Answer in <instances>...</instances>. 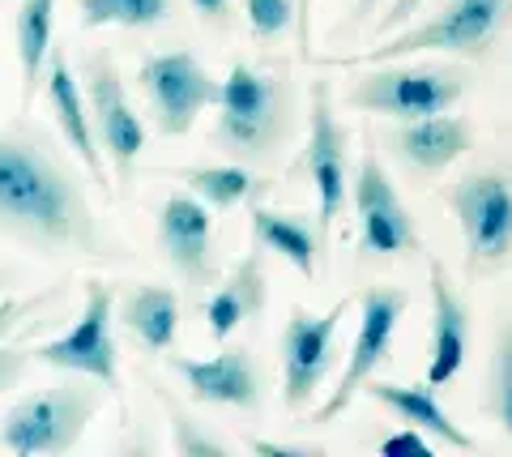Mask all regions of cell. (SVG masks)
Masks as SVG:
<instances>
[{"label":"cell","instance_id":"cell-35","mask_svg":"<svg viewBox=\"0 0 512 457\" xmlns=\"http://www.w3.org/2000/svg\"><path fill=\"white\" fill-rule=\"evenodd\" d=\"M248 449H252V453H269V457H278V453L316 457V453H320V445H282V440H248Z\"/></svg>","mask_w":512,"mask_h":457},{"label":"cell","instance_id":"cell-15","mask_svg":"<svg viewBox=\"0 0 512 457\" xmlns=\"http://www.w3.org/2000/svg\"><path fill=\"white\" fill-rule=\"evenodd\" d=\"M171 372L184 381L192 402L205 406H235V411H256L265 402V376L256 368L248 346H222L210 359L192 355H167Z\"/></svg>","mask_w":512,"mask_h":457},{"label":"cell","instance_id":"cell-4","mask_svg":"<svg viewBox=\"0 0 512 457\" xmlns=\"http://www.w3.org/2000/svg\"><path fill=\"white\" fill-rule=\"evenodd\" d=\"M103 411V393L77 381L43 385L26 393L0 419V449L13 457H60L82 445L94 415Z\"/></svg>","mask_w":512,"mask_h":457},{"label":"cell","instance_id":"cell-8","mask_svg":"<svg viewBox=\"0 0 512 457\" xmlns=\"http://www.w3.org/2000/svg\"><path fill=\"white\" fill-rule=\"evenodd\" d=\"M406 308H410V295L402 287L372 282V287L359 291V329H355V342H350L346 368L338 376V389H329V398L316 411H308V423H316V428L333 423L367 389V381L389 364L393 334H397V321L406 317Z\"/></svg>","mask_w":512,"mask_h":457},{"label":"cell","instance_id":"cell-36","mask_svg":"<svg viewBox=\"0 0 512 457\" xmlns=\"http://www.w3.org/2000/svg\"><path fill=\"white\" fill-rule=\"evenodd\" d=\"M9 282H13V274H9V270H0V287H9Z\"/></svg>","mask_w":512,"mask_h":457},{"label":"cell","instance_id":"cell-28","mask_svg":"<svg viewBox=\"0 0 512 457\" xmlns=\"http://www.w3.org/2000/svg\"><path fill=\"white\" fill-rule=\"evenodd\" d=\"M60 295H64L60 287H47L39 295H5V299H0V342H9L30 317H39V308L56 304Z\"/></svg>","mask_w":512,"mask_h":457},{"label":"cell","instance_id":"cell-33","mask_svg":"<svg viewBox=\"0 0 512 457\" xmlns=\"http://www.w3.org/2000/svg\"><path fill=\"white\" fill-rule=\"evenodd\" d=\"M384 453H431V445H427V432H419V428H402V432H397V436H389V440H384V445H380Z\"/></svg>","mask_w":512,"mask_h":457},{"label":"cell","instance_id":"cell-9","mask_svg":"<svg viewBox=\"0 0 512 457\" xmlns=\"http://www.w3.org/2000/svg\"><path fill=\"white\" fill-rule=\"evenodd\" d=\"M82 90H86V103H90V120H94V133H99V146L107 154V167L116 176L120 188L133 184L137 176V159L146 150V124H141L133 99L124 90V77L116 56L107 52H90L86 65H82Z\"/></svg>","mask_w":512,"mask_h":457},{"label":"cell","instance_id":"cell-10","mask_svg":"<svg viewBox=\"0 0 512 457\" xmlns=\"http://www.w3.org/2000/svg\"><path fill=\"white\" fill-rule=\"evenodd\" d=\"M350 206L359 218V257L363 261H397L423 252L419 227H414L410 206L389 180L380 154L367 150L359 159V171L350 180Z\"/></svg>","mask_w":512,"mask_h":457},{"label":"cell","instance_id":"cell-30","mask_svg":"<svg viewBox=\"0 0 512 457\" xmlns=\"http://www.w3.org/2000/svg\"><path fill=\"white\" fill-rule=\"evenodd\" d=\"M30 364H35V346L0 342V393H9L13 385H18Z\"/></svg>","mask_w":512,"mask_h":457},{"label":"cell","instance_id":"cell-5","mask_svg":"<svg viewBox=\"0 0 512 457\" xmlns=\"http://www.w3.org/2000/svg\"><path fill=\"white\" fill-rule=\"evenodd\" d=\"M363 69L367 73H359L346 90V107L367 116H389L406 124V120L453 112L466 99V69L457 65H436V60L397 65V60H384V65H363Z\"/></svg>","mask_w":512,"mask_h":457},{"label":"cell","instance_id":"cell-3","mask_svg":"<svg viewBox=\"0 0 512 457\" xmlns=\"http://www.w3.org/2000/svg\"><path fill=\"white\" fill-rule=\"evenodd\" d=\"M508 9H512V0H440L427 22L402 26L397 35L363 47L355 56H325V65L359 69V65H384V60H410L419 52L483 60L495 47V39H500Z\"/></svg>","mask_w":512,"mask_h":457},{"label":"cell","instance_id":"cell-18","mask_svg":"<svg viewBox=\"0 0 512 457\" xmlns=\"http://www.w3.org/2000/svg\"><path fill=\"white\" fill-rule=\"evenodd\" d=\"M389 150L414 176H440L444 167H453L457 159H466L474 150V129H470V120H461L453 112L406 120L389 133Z\"/></svg>","mask_w":512,"mask_h":457},{"label":"cell","instance_id":"cell-26","mask_svg":"<svg viewBox=\"0 0 512 457\" xmlns=\"http://www.w3.org/2000/svg\"><path fill=\"white\" fill-rule=\"evenodd\" d=\"M483 411L495 419V428H500L508 436V445H512V317H504L500 329H495Z\"/></svg>","mask_w":512,"mask_h":457},{"label":"cell","instance_id":"cell-25","mask_svg":"<svg viewBox=\"0 0 512 457\" xmlns=\"http://www.w3.org/2000/svg\"><path fill=\"white\" fill-rule=\"evenodd\" d=\"M86 30L124 26V30H150L163 26L175 13V0H77Z\"/></svg>","mask_w":512,"mask_h":457},{"label":"cell","instance_id":"cell-23","mask_svg":"<svg viewBox=\"0 0 512 457\" xmlns=\"http://www.w3.org/2000/svg\"><path fill=\"white\" fill-rule=\"evenodd\" d=\"M60 0H22L13 18V39H18V112L30 116L35 94L47 82V60H52V22Z\"/></svg>","mask_w":512,"mask_h":457},{"label":"cell","instance_id":"cell-11","mask_svg":"<svg viewBox=\"0 0 512 457\" xmlns=\"http://www.w3.org/2000/svg\"><path fill=\"white\" fill-rule=\"evenodd\" d=\"M303 171L316 188V227L320 240H333V227L350 201V133L333 112V90L320 77L312 82V103H308V150H303Z\"/></svg>","mask_w":512,"mask_h":457},{"label":"cell","instance_id":"cell-16","mask_svg":"<svg viewBox=\"0 0 512 457\" xmlns=\"http://www.w3.org/2000/svg\"><path fill=\"white\" fill-rule=\"evenodd\" d=\"M47 103H52V116L60 124V137L73 146V154L82 159V167L90 171V180L103 188V197H111L107 188V154L99 146V133H94V120H90V103H86V90L77 82V73L69 65V52L52 47V60H47Z\"/></svg>","mask_w":512,"mask_h":457},{"label":"cell","instance_id":"cell-17","mask_svg":"<svg viewBox=\"0 0 512 457\" xmlns=\"http://www.w3.org/2000/svg\"><path fill=\"white\" fill-rule=\"evenodd\" d=\"M427 291H431V359H427V385H448L466 368L470 355V304L453 287V278L440 261L427 265Z\"/></svg>","mask_w":512,"mask_h":457},{"label":"cell","instance_id":"cell-2","mask_svg":"<svg viewBox=\"0 0 512 457\" xmlns=\"http://www.w3.org/2000/svg\"><path fill=\"white\" fill-rule=\"evenodd\" d=\"M295 129V90L282 69L265 73L235 60L231 73L222 77L218 94V124L214 141L239 163H261L274 150L286 146Z\"/></svg>","mask_w":512,"mask_h":457},{"label":"cell","instance_id":"cell-1","mask_svg":"<svg viewBox=\"0 0 512 457\" xmlns=\"http://www.w3.org/2000/svg\"><path fill=\"white\" fill-rule=\"evenodd\" d=\"M0 231L43 257H116L82 180L30 124L0 129Z\"/></svg>","mask_w":512,"mask_h":457},{"label":"cell","instance_id":"cell-32","mask_svg":"<svg viewBox=\"0 0 512 457\" xmlns=\"http://www.w3.org/2000/svg\"><path fill=\"white\" fill-rule=\"evenodd\" d=\"M188 5L210 30H231V0H188Z\"/></svg>","mask_w":512,"mask_h":457},{"label":"cell","instance_id":"cell-13","mask_svg":"<svg viewBox=\"0 0 512 457\" xmlns=\"http://www.w3.org/2000/svg\"><path fill=\"white\" fill-rule=\"evenodd\" d=\"M350 312V299H338L329 312H308L303 304H291L282 325V406L286 411H303L325 385L333 368V338Z\"/></svg>","mask_w":512,"mask_h":457},{"label":"cell","instance_id":"cell-6","mask_svg":"<svg viewBox=\"0 0 512 457\" xmlns=\"http://www.w3.org/2000/svg\"><path fill=\"white\" fill-rule=\"evenodd\" d=\"M448 210H453L461 240H466V278H491L512 265V171L478 167L448 184Z\"/></svg>","mask_w":512,"mask_h":457},{"label":"cell","instance_id":"cell-14","mask_svg":"<svg viewBox=\"0 0 512 457\" xmlns=\"http://www.w3.org/2000/svg\"><path fill=\"white\" fill-rule=\"evenodd\" d=\"M158 252L163 261L180 274L188 287H205L218 274V252H214V210L192 193H171L158 206Z\"/></svg>","mask_w":512,"mask_h":457},{"label":"cell","instance_id":"cell-22","mask_svg":"<svg viewBox=\"0 0 512 457\" xmlns=\"http://www.w3.org/2000/svg\"><path fill=\"white\" fill-rule=\"evenodd\" d=\"M116 321L146 346V351L167 355V351H175V338H180L184 308H180L175 287H154V282H146V287H133L120 295Z\"/></svg>","mask_w":512,"mask_h":457},{"label":"cell","instance_id":"cell-27","mask_svg":"<svg viewBox=\"0 0 512 457\" xmlns=\"http://www.w3.org/2000/svg\"><path fill=\"white\" fill-rule=\"evenodd\" d=\"M150 389H154L158 406H163L167 419H171V445H175V453H227V445H222V440H214L205 428H197V419L184 411L180 398H171V393L158 385V381H150Z\"/></svg>","mask_w":512,"mask_h":457},{"label":"cell","instance_id":"cell-12","mask_svg":"<svg viewBox=\"0 0 512 457\" xmlns=\"http://www.w3.org/2000/svg\"><path fill=\"white\" fill-rule=\"evenodd\" d=\"M137 86L150 103L154 129L163 137H184L205 107H218L222 82L192 52H154L141 60Z\"/></svg>","mask_w":512,"mask_h":457},{"label":"cell","instance_id":"cell-21","mask_svg":"<svg viewBox=\"0 0 512 457\" xmlns=\"http://www.w3.org/2000/svg\"><path fill=\"white\" fill-rule=\"evenodd\" d=\"M252 240L265 252H278L286 265H295L303 278L320 274V261L329 257L325 240H320L316 218L295 214V210H269V206H252Z\"/></svg>","mask_w":512,"mask_h":457},{"label":"cell","instance_id":"cell-19","mask_svg":"<svg viewBox=\"0 0 512 457\" xmlns=\"http://www.w3.org/2000/svg\"><path fill=\"white\" fill-rule=\"evenodd\" d=\"M363 393L376 406H384L402 428H419L427 436H436L444 449H461V453L478 449V440L440 406L436 385H397V381H380V376H372Z\"/></svg>","mask_w":512,"mask_h":457},{"label":"cell","instance_id":"cell-7","mask_svg":"<svg viewBox=\"0 0 512 457\" xmlns=\"http://www.w3.org/2000/svg\"><path fill=\"white\" fill-rule=\"evenodd\" d=\"M35 364L77 372L99 381L124 411V385H120V351H116V287L103 278H86V304L73 329L35 346Z\"/></svg>","mask_w":512,"mask_h":457},{"label":"cell","instance_id":"cell-29","mask_svg":"<svg viewBox=\"0 0 512 457\" xmlns=\"http://www.w3.org/2000/svg\"><path fill=\"white\" fill-rule=\"evenodd\" d=\"M295 18V0H248V26L256 39H282Z\"/></svg>","mask_w":512,"mask_h":457},{"label":"cell","instance_id":"cell-31","mask_svg":"<svg viewBox=\"0 0 512 457\" xmlns=\"http://www.w3.org/2000/svg\"><path fill=\"white\" fill-rule=\"evenodd\" d=\"M419 5H423V0H393V5L384 9V18L376 22V30H372V43L397 35V30H402V26L414 18V13H419Z\"/></svg>","mask_w":512,"mask_h":457},{"label":"cell","instance_id":"cell-34","mask_svg":"<svg viewBox=\"0 0 512 457\" xmlns=\"http://www.w3.org/2000/svg\"><path fill=\"white\" fill-rule=\"evenodd\" d=\"M376 5L380 0H355V13H350V18L333 30V39H346V35H359L363 26H372V18H376Z\"/></svg>","mask_w":512,"mask_h":457},{"label":"cell","instance_id":"cell-20","mask_svg":"<svg viewBox=\"0 0 512 457\" xmlns=\"http://www.w3.org/2000/svg\"><path fill=\"white\" fill-rule=\"evenodd\" d=\"M269 304V278H265V248L256 244L235 270L222 278V287L205 304V329L214 342H227L239 325L261 317Z\"/></svg>","mask_w":512,"mask_h":457},{"label":"cell","instance_id":"cell-24","mask_svg":"<svg viewBox=\"0 0 512 457\" xmlns=\"http://www.w3.org/2000/svg\"><path fill=\"white\" fill-rule=\"evenodd\" d=\"M175 180L188 184L192 197H201L210 210H235L239 201L261 193V180L239 163H218V167H175Z\"/></svg>","mask_w":512,"mask_h":457}]
</instances>
